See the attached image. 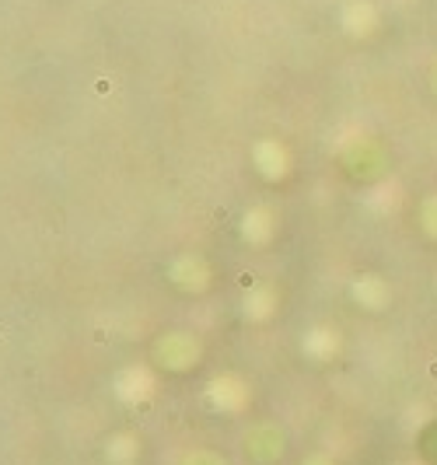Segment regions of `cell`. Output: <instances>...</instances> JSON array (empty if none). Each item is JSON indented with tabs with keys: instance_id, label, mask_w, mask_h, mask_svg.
<instances>
[{
	"instance_id": "cell-4",
	"label": "cell",
	"mask_w": 437,
	"mask_h": 465,
	"mask_svg": "<svg viewBox=\"0 0 437 465\" xmlns=\"http://www.w3.org/2000/svg\"><path fill=\"white\" fill-rule=\"evenodd\" d=\"M423 92L431 98V105L437 109V56L423 67Z\"/></svg>"
},
{
	"instance_id": "cell-1",
	"label": "cell",
	"mask_w": 437,
	"mask_h": 465,
	"mask_svg": "<svg viewBox=\"0 0 437 465\" xmlns=\"http://www.w3.org/2000/svg\"><path fill=\"white\" fill-rule=\"evenodd\" d=\"M340 172H343L346 183H353V186L361 189H374L382 186V183H389L392 175H395V154L389 151V143L361 137L343 147Z\"/></svg>"
},
{
	"instance_id": "cell-2",
	"label": "cell",
	"mask_w": 437,
	"mask_h": 465,
	"mask_svg": "<svg viewBox=\"0 0 437 465\" xmlns=\"http://www.w3.org/2000/svg\"><path fill=\"white\" fill-rule=\"evenodd\" d=\"M413 228L427 245H437V189H427L416 196Z\"/></svg>"
},
{
	"instance_id": "cell-3",
	"label": "cell",
	"mask_w": 437,
	"mask_h": 465,
	"mask_svg": "<svg viewBox=\"0 0 437 465\" xmlns=\"http://www.w3.org/2000/svg\"><path fill=\"white\" fill-rule=\"evenodd\" d=\"M410 448H413L416 465H437V413L416 423L413 438H410Z\"/></svg>"
}]
</instances>
